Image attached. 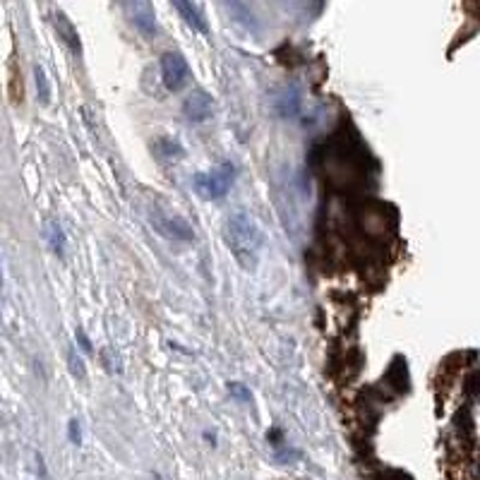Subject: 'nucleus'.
<instances>
[{"label": "nucleus", "instance_id": "1", "mask_svg": "<svg viewBox=\"0 0 480 480\" xmlns=\"http://www.w3.org/2000/svg\"><path fill=\"white\" fill-rule=\"evenodd\" d=\"M223 240H226L231 255L242 269L250 272V269L257 267L265 235H262L260 223L255 221L252 214L242 212V209H235L228 214L226 223H223Z\"/></svg>", "mask_w": 480, "mask_h": 480}, {"label": "nucleus", "instance_id": "2", "mask_svg": "<svg viewBox=\"0 0 480 480\" xmlns=\"http://www.w3.org/2000/svg\"><path fill=\"white\" fill-rule=\"evenodd\" d=\"M233 183H235V166L231 161H221L219 166L209 170H200L193 178L197 195H200L202 200H212V202L223 200Z\"/></svg>", "mask_w": 480, "mask_h": 480}, {"label": "nucleus", "instance_id": "3", "mask_svg": "<svg viewBox=\"0 0 480 480\" xmlns=\"http://www.w3.org/2000/svg\"><path fill=\"white\" fill-rule=\"evenodd\" d=\"M190 77L193 75H190V65L185 56L178 53V51H168V53L161 56V80L168 91L185 89Z\"/></svg>", "mask_w": 480, "mask_h": 480}, {"label": "nucleus", "instance_id": "4", "mask_svg": "<svg viewBox=\"0 0 480 480\" xmlns=\"http://www.w3.org/2000/svg\"><path fill=\"white\" fill-rule=\"evenodd\" d=\"M123 12L142 36H159V22H156V12L151 3H147V0H130V3H123Z\"/></svg>", "mask_w": 480, "mask_h": 480}, {"label": "nucleus", "instance_id": "5", "mask_svg": "<svg viewBox=\"0 0 480 480\" xmlns=\"http://www.w3.org/2000/svg\"><path fill=\"white\" fill-rule=\"evenodd\" d=\"M151 226H154L156 233L166 235L170 240H193L195 238V228L183 219L178 214H154L151 216Z\"/></svg>", "mask_w": 480, "mask_h": 480}, {"label": "nucleus", "instance_id": "6", "mask_svg": "<svg viewBox=\"0 0 480 480\" xmlns=\"http://www.w3.org/2000/svg\"><path fill=\"white\" fill-rule=\"evenodd\" d=\"M183 113H185L190 123H205L214 113V98L205 89L190 91L185 101H183Z\"/></svg>", "mask_w": 480, "mask_h": 480}, {"label": "nucleus", "instance_id": "7", "mask_svg": "<svg viewBox=\"0 0 480 480\" xmlns=\"http://www.w3.org/2000/svg\"><path fill=\"white\" fill-rule=\"evenodd\" d=\"M53 24H56L58 39H63V44L68 46L72 53L80 56V53H82V44H80V34H77L75 24H72L70 19L63 15V12H58L56 19H53Z\"/></svg>", "mask_w": 480, "mask_h": 480}, {"label": "nucleus", "instance_id": "8", "mask_svg": "<svg viewBox=\"0 0 480 480\" xmlns=\"http://www.w3.org/2000/svg\"><path fill=\"white\" fill-rule=\"evenodd\" d=\"M173 8L180 12L183 19H185V22H188L193 29L202 31V34H207V31H209L207 19H205V15H202V8H200V5H195V3H183V0H175Z\"/></svg>", "mask_w": 480, "mask_h": 480}, {"label": "nucleus", "instance_id": "9", "mask_svg": "<svg viewBox=\"0 0 480 480\" xmlns=\"http://www.w3.org/2000/svg\"><path fill=\"white\" fill-rule=\"evenodd\" d=\"M46 240H48V247L53 250V255L58 257H65V250H68V235H65L63 226L56 219H46Z\"/></svg>", "mask_w": 480, "mask_h": 480}, {"label": "nucleus", "instance_id": "10", "mask_svg": "<svg viewBox=\"0 0 480 480\" xmlns=\"http://www.w3.org/2000/svg\"><path fill=\"white\" fill-rule=\"evenodd\" d=\"M276 111H279V116L284 118H295L300 111V91L295 87H288L281 91L279 96H276Z\"/></svg>", "mask_w": 480, "mask_h": 480}, {"label": "nucleus", "instance_id": "11", "mask_svg": "<svg viewBox=\"0 0 480 480\" xmlns=\"http://www.w3.org/2000/svg\"><path fill=\"white\" fill-rule=\"evenodd\" d=\"M34 84H36V98L46 106L51 101V80L46 75V68L39 63L34 65Z\"/></svg>", "mask_w": 480, "mask_h": 480}, {"label": "nucleus", "instance_id": "12", "mask_svg": "<svg viewBox=\"0 0 480 480\" xmlns=\"http://www.w3.org/2000/svg\"><path fill=\"white\" fill-rule=\"evenodd\" d=\"M68 367H70V374L75 379H80V382L87 379V365H84V360H82L80 353H77L75 346L68 348Z\"/></svg>", "mask_w": 480, "mask_h": 480}, {"label": "nucleus", "instance_id": "13", "mask_svg": "<svg viewBox=\"0 0 480 480\" xmlns=\"http://www.w3.org/2000/svg\"><path fill=\"white\" fill-rule=\"evenodd\" d=\"M156 149H159V154L166 156V159H173V156L183 154V147L175 140H170V137H161V140L156 142Z\"/></svg>", "mask_w": 480, "mask_h": 480}, {"label": "nucleus", "instance_id": "14", "mask_svg": "<svg viewBox=\"0 0 480 480\" xmlns=\"http://www.w3.org/2000/svg\"><path fill=\"white\" fill-rule=\"evenodd\" d=\"M228 394L238 401H252V392H250L242 382H228Z\"/></svg>", "mask_w": 480, "mask_h": 480}, {"label": "nucleus", "instance_id": "15", "mask_svg": "<svg viewBox=\"0 0 480 480\" xmlns=\"http://www.w3.org/2000/svg\"><path fill=\"white\" fill-rule=\"evenodd\" d=\"M68 439H70V444H75V446L82 444V423L77 418H70V423H68Z\"/></svg>", "mask_w": 480, "mask_h": 480}, {"label": "nucleus", "instance_id": "16", "mask_svg": "<svg viewBox=\"0 0 480 480\" xmlns=\"http://www.w3.org/2000/svg\"><path fill=\"white\" fill-rule=\"evenodd\" d=\"M75 339H77V344H80V348H82L84 353H91V351H94V346H91V341H89V337H87V332L80 330V327H77V330H75Z\"/></svg>", "mask_w": 480, "mask_h": 480}, {"label": "nucleus", "instance_id": "17", "mask_svg": "<svg viewBox=\"0 0 480 480\" xmlns=\"http://www.w3.org/2000/svg\"><path fill=\"white\" fill-rule=\"evenodd\" d=\"M34 459H36V473H39V476H41V480H51L48 469H46V461H44V454H41V451H36V454H34Z\"/></svg>", "mask_w": 480, "mask_h": 480}, {"label": "nucleus", "instance_id": "18", "mask_svg": "<svg viewBox=\"0 0 480 480\" xmlns=\"http://www.w3.org/2000/svg\"><path fill=\"white\" fill-rule=\"evenodd\" d=\"M0 284H3V265H0Z\"/></svg>", "mask_w": 480, "mask_h": 480}]
</instances>
